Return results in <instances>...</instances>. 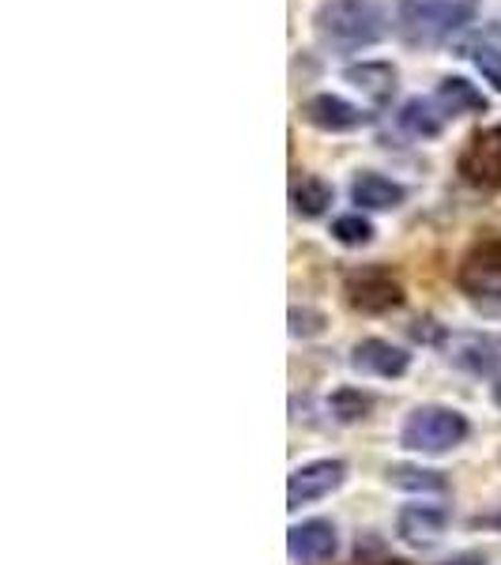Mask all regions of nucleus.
Returning a JSON list of instances; mask_svg holds the SVG:
<instances>
[{
    "label": "nucleus",
    "mask_w": 501,
    "mask_h": 565,
    "mask_svg": "<svg viewBox=\"0 0 501 565\" xmlns=\"http://www.w3.org/2000/svg\"><path fill=\"white\" fill-rule=\"evenodd\" d=\"M313 31L324 50L354 53L385 39L388 20L377 0H321L313 12Z\"/></svg>",
    "instance_id": "1"
},
{
    "label": "nucleus",
    "mask_w": 501,
    "mask_h": 565,
    "mask_svg": "<svg viewBox=\"0 0 501 565\" xmlns=\"http://www.w3.org/2000/svg\"><path fill=\"white\" fill-rule=\"evenodd\" d=\"M479 0H396V31L412 45H441L463 31Z\"/></svg>",
    "instance_id": "2"
},
{
    "label": "nucleus",
    "mask_w": 501,
    "mask_h": 565,
    "mask_svg": "<svg viewBox=\"0 0 501 565\" xmlns=\"http://www.w3.org/2000/svg\"><path fill=\"white\" fill-rule=\"evenodd\" d=\"M468 430H471L468 418H463L457 407L426 404V407H415V412L404 418L399 445H404L407 452H418V457H441V452H452L457 445H463Z\"/></svg>",
    "instance_id": "3"
},
{
    "label": "nucleus",
    "mask_w": 501,
    "mask_h": 565,
    "mask_svg": "<svg viewBox=\"0 0 501 565\" xmlns=\"http://www.w3.org/2000/svg\"><path fill=\"white\" fill-rule=\"evenodd\" d=\"M343 295H348V306L359 309V313L381 317L393 313V309L404 306V287L388 268H362L351 271L348 282H343Z\"/></svg>",
    "instance_id": "4"
},
{
    "label": "nucleus",
    "mask_w": 501,
    "mask_h": 565,
    "mask_svg": "<svg viewBox=\"0 0 501 565\" xmlns=\"http://www.w3.org/2000/svg\"><path fill=\"white\" fill-rule=\"evenodd\" d=\"M343 479H348V463L343 460H309V463H302V468L290 471L287 505L290 509L313 505V501L328 498L332 490H340Z\"/></svg>",
    "instance_id": "5"
},
{
    "label": "nucleus",
    "mask_w": 501,
    "mask_h": 565,
    "mask_svg": "<svg viewBox=\"0 0 501 565\" xmlns=\"http://www.w3.org/2000/svg\"><path fill=\"white\" fill-rule=\"evenodd\" d=\"M287 551H290V558H295L298 565H328L335 558V551H340L335 524L321 521V516L295 524L287 532Z\"/></svg>",
    "instance_id": "6"
},
{
    "label": "nucleus",
    "mask_w": 501,
    "mask_h": 565,
    "mask_svg": "<svg viewBox=\"0 0 501 565\" xmlns=\"http://www.w3.org/2000/svg\"><path fill=\"white\" fill-rule=\"evenodd\" d=\"M302 117H306V125H313V129H321V132H354V129H362V125H370L366 109H359L340 95H328V90L324 95L306 98Z\"/></svg>",
    "instance_id": "7"
},
{
    "label": "nucleus",
    "mask_w": 501,
    "mask_h": 565,
    "mask_svg": "<svg viewBox=\"0 0 501 565\" xmlns=\"http://www.w3.org/2000/svg\"><path fill=\"white\" fill-rule=\"evenodd\" d=\"M351 366L359 373H366V377L393 381V377H404V373L412 370V354H407L404 348H396V343L377 340V335H373V340L354 343Z\"/></svg>",
    "instance_id": "8"
},
{
    "label": "nucleus",
    "mask_w": 501,
    "mask_h": 565,
    "mask_svg": "<svg viewBox=\"0 0 501 565\" xmlns=\"http://www.w3.org/2000/svg\"><path fill=\"white\" fill-rule=\"evenodd\" d=\"M449 527V509L441 505H426V501H415V505H404L396 516V535L407 546H434Z\"/></svg>",
    "instance_id": "9"
},
{
    "label": "nucleus",
    "mask_w": 501,
    "mask_h": 565,
    "mask_svg": "<svg viewBox=\"0 0 501 565\" xmlns=\"http://www.w3.org/2000/svg\"><path fill=\"white\" fill-rule=\"evenodd\" d=\"M460 287L476 298L501 295V242H487L460 264Z\"/></svg>",
    "instance_id": "10"
},
{
    "label": "nucleus",
    "mask_w": 501,
    "mask_h": 565,
    "mask_svg": "<svg viewBox=\"0 0 501 565\" xmlns=\"http://www.w3.org/2000/svg\"><path fill=\"white\" fill-rule=\"evenodd\" d=\"M460 174L468 178L471 185L501 189V140L494 132L471 140V148L460 154Z\"/></svg>",
    "instance_id": "11"
},
{
    "label": "nucleus",
    "mask_w": 501,
    "mask_h": 565,
    "mask_svg": "<svg viewBox=\"0 0 501 565\" xmlns=\"http://www.w3.org/2000/svg\"><path fill=\"white\" fill-rule=\"evenodd\" d=\"M343 79H348L354 90H362L370 103L385 106L399 87V68L388 65V61H362V65L343 68Z\"/></svg>",
    "instance_id": "12"
},
{
    "label": "nucleus",
    "mask_w": 501,
    "mask_h": 565,
    "mask_svg": "<svg viewBox=\"0 0 501 565\" xmlns=\"http://www.w3.org/2000/svg\"><path fill=\"white\" fill-rule=\"evenodd\" d=\"M351 200L366 212H393L407 200V189L399 181L377 174V170H362L359 178L351 181Z\"/></svg>",
    "instance_id": "13"
},
{
    "label": "nucleus",
    "mask_w": 501,
    "mask_h": 565,
    "mask_svg": "<svg viewBox=\"0 0 501 565\" xmlns=\"http://www.w3.org/2000/svg\"><path fill=\"white\" fill-rule=\"evenodd\" d=\"M437 109H441L445 117H463V114H487L490 103L487 95L471 84V79L463 76H445L441 84H437V95H434Z\"/></svg>",
    "instance_id": "14"
},
{
    "label": "nucleus",
    "mask_w": 501,
    "mask_h": 565,
    "mask_svg": "<svg viewBox=\"0 0 501 565\" xmlns=\"http://www.w3.org/2000/svg\"><path fill=\"white\" fill-rule=\"evenodd\" d=\"M396 121L407 136H418V140H434V136H441L445 129V114L437 109L434 98H407V103L399 106Z\"/></svg>",
    "instance_id": "15"
},
{
    "label": "nucleus",
    "mask_w": 501,
    "mask_h": 565,
    "mask_svg": "<svg viewBox=\"0 0 501 565\" xmlns=\"http://www.w3.org/2000/svg\"><path fill=\"white\" fill-rule=\"evenodd\" d=\"M290 204H295V212L306 218L324 215L328 204H332V185L317 174H302L295 181V189H290Z\"/></svg>",
    "instance_id": "16"
},
{
    "label": "nucleus",
    "mask_w": 501,
    "mask_h": 565,
    "mask_svg": "<svg viewBox=\"0 0 501 565\" xmlns=\"http://www.w3.org/2000/svg\"><path fill=\"white\" fill-rule=\"evenodd\" d=\"M388 482L399 490H415V494H445V490H449V479H445L441 471L412 468V463H393V468H388Z\"/></svg>",
    "instance_id": "17"
},
{
    "label": "nucleus",
    "mask_w": 501,
    "mask_h": 565,
    "mask_svg": "<svg viewBox=\"0 0 501 565\" xmlns=\"http://www.w3.org/2000/svg\"><path fill=\"white\" fill-rule=\"evenodd\" d=\"M328 412H332L335 423L354 426V423H362V418H370L373 396H370V392H362V388H354V385H343V388L332 392V399H328Z\"/></svg>",
    "instance_id": "18"
},
{
    "label": "nucleus",
    "mask_w": 501,
    "mask_h": 565,
    "mask_svg": "<svg viewBox=\"0 0 501 565\" xmlns=\"http://www.w3.org/2000/svg\"><path fill=\"white\" fill-rule=\"evenodd\" d=\"M332 238L348 249H359V245H370L373 242V223L362 212H351V215H340L332 223Z\"/></svg>",
    "instance_id": "19"
},
{
    "label": "nucleus",
    "mask_w": 501,
    "mask_h": 565,
    "mask_svg": "<svg viewBox=\"0 0 501 565\" xmlns=\"http://www.w3.org/2000/svg\"><path fill=\"white\" fill-rule=\"evenodd\" d=\"M324 313L313 306H290V335H302V340H309V335H321L324 332Z\"/></svg>",
    "instance_id": "20"
},
{
    "label": "nucleus",
    "mask_w": 501,
    "mask_h": 565,
    "mask_svg": "<svg viewBox=\"0 0 501 565\" xmlns=\"http://www.w3.org/2000/svg\"><path fill=\"white\" fill-rule=\"evenodd\" d=\"M471 61H476L479 76L494 90H501V50L498 45H476V50H471Z\"/></svg>",
    "instance_id": "21"
},
{
    "label": "nucleus",
    "mask_w": 501,
    "mask_h": 565,
    "mask_svg": "<svg viewBox=\"0 0 501 565\" xmlns=\"http://www.w3.org/2000/svg\"><path fill=\"white\" fill-rule=\"evenodd\" d=\"M445 565H487V558H476V554H463V558H452Z\"/></svg>",
    "instance_id": "22"
},
{
    "label": "nucleus",
    "mask_w": 501,
    "mask_h": 565,
    "mask_svg": "<svg viewBox=\"0 0 501 565\" xmlns=\"http://www.w3.org/2000/svg\"><path fill=\"white\" fill-rule=\"evenodd\" d=\"M494 404H498V407H501V377H498V381H494Z\"/></svg>",
    "instance_id": "23"
},
{
    "label": "nucleus",
    "mask_w": 501,
    "mask_h": 565,
    "mask_svg": "<svg viewBox=\"0 0 501 565\" xmlns=\"http://www.w3.org/2000/svg\"><path fill=\"white\" fill-rule=\"evenodd\" d=\"M490 132H494V136H498V140H501V125H498V129H490Z\"/></svg>",
    "instance_id": "24"
},
{
    "label": "nucleus",
    "mask_w": 501,
    "mask_h": 565,
    "mask_svg": "<svg viewBox=\"0 0 501 565\" xmlns=\"http://www.w3.org/2000/svg\"><path fill=\"white\" fill-rule=\"evenodd\" d=\"M498 524H501V516H498Z\"/></svg>",
    "instance_id": "25"
}]
</instances>
